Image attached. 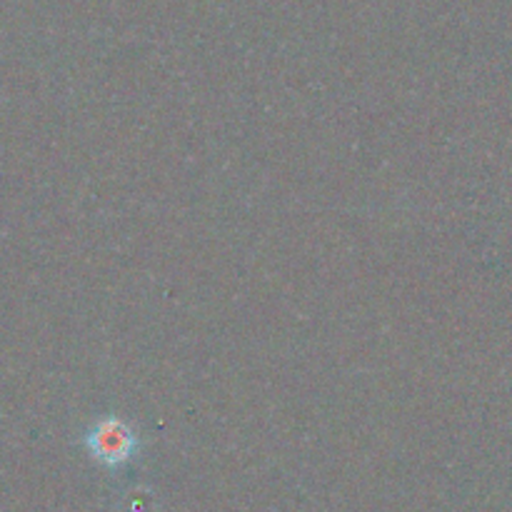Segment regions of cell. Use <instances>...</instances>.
Masks as SVG:
<instances>
[{
  "instance_id": "obj_1",
  "label": "cell",
  "mask_w": 512,
  "mask_h": 512,
  "mask_svg": "<svg viewBox=\"0 0 512 512\" xmlns=\"http://www.w3.org/2000/svg\"><path fill=\"white\" fill-rule=\"evenodd\" d=\"M90 448H93V453L98 455L103 463H123V460H128L130 453H133L135 435L123 420H100V423L95 425L93 435H90Z\"/></svg>"
}]
</instances>
